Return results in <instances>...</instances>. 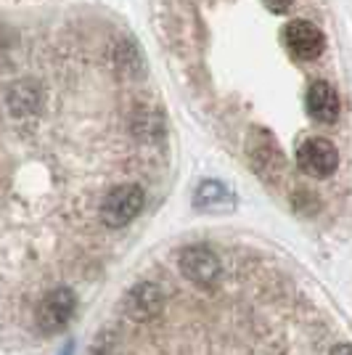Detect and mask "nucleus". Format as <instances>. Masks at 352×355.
Returning a JSON list of instances; mask_svg holds the SVG:
<instances>
[{
  "instance_id": "nucleus-3",
  "label": "nucleus",
  "mask_w": 352,
  "mask_h": 355,
  "mask_svg": "<svg viewBox=\"0 0 352 355\" xmlns=\"http://www.w3.org/2000/svg\"><path fill=\"white\" fill-rule=\"evenodd\" d=\"M74 308H77V300H74L72 289H53L43 297V302L37 305V313H35V321H37V329L45 331V334H56L64 326L72 321Z\"/></svg>"
},
{
  "instance_id": "nucleus-6",
  "label": "nucleus",
  "mask_w": 352,
  "mask_h": 355,
  "mask_svg": "<svg viewBox=\"0 0 352 355\" xmlns=\"http://www.w3.org/2000/svg\"><path fill=\"white\" fill-rule=\"evenodd\" d=\"M283 43L292 51L294 59L302 61H313L318 59L326 48V37L323 32L313 24V21H305V19H294L286 24L283 30Z\"/></svg>"
},
{
  "instance_id": "nucleus-10",
  "label": "nucleus",
  "mask_w": 352,
  "mask_h": 355,
  "mask_svg": "<svg viewBox=\"0 0 352 355\" xmlns=\"http://www.w3.org/2000/svg\"><path fill=\"white\" fill-rule=\"evenodd\" d=\"M8 104H11V112L14 114H32V112H37V106H40V93L35 85L30 83H16V88L11 90V98H8Z\"/></svg>"
},
{
  "instance_id": "nucleus-14",
  "label": "nucleus",
  "mask_w": 352,
  "mask_h": 355,
  "mask_svg": "<svg viewBox=\"0 0 352 355\" xmlns=\"http://www.w3.org/2000/svg\"><path fill=\"white\" fill-rule=\"evenodd\" d=\"M331 355H352V345H337Z\"/></svg>"
},
{
  "instance_id": "nucleus-8",
  "label": "nucleus",
  "mask_w": 352,
  "mask_h": 355,
  "mask_svg": "<svg viewBox=\"0 0 352 355\" xmlns=\"http://www.w3.org/2000/svg\"><path fill=\"white\" fill-rule=\"evenodd\" d=\"M193 207L206 215L215 212H234L236 209V193L220 183V180H204L193 191Z\"/></svg>"
},
{
  "instance_id": "nucleus-4",
  "label": "nucleus",
  "mask_w": 352,
  "mask_h": 355,
  "mask_svg": "<svg viewBox=\"0 0 352 355\" xmlns=\"http://www.w3.org/2000/svg\"><path fill=\"white\" fill-rule=\"evenodd\" d=\"M297 164L310 178H328L339 167V151L326 138H308L297 148Z\"/></svg>"
},
{
  "instance_id": "nucleus-13",
  "label": "nucleus",
  "mask_w": 352,
  "mask_h": 355,
  "mask_svg": "<svg viewBox=\"0 0 352 355\" xmlns=\"http://www.w3.org/2000/svg\"><path fill=\"white\" fill-rule=\"evenodd\" d=\"M263 3L270 14H283V11H289V8H292L294 0H263Z\"/></svg>"
},
{
  "instance_id": "nucleus-7",
  "label": "nucleus",
  "mask_w": 352,
  "mask_h": 355,
  "mask_svg": "<svg viewBox=\"0 0 352 355\" xmlns=\"http://www.w3.org/2000/svg\"><path fill=\"white\" fill-rule=\"evenodd\" d=\"M161 308H164V292L151 282L135 284L125 297V315L135 324L154 321L161 313Z\"/></svg>"
},
{
  "instance_id": "nucleus-9",
  "label": "nucleus",
  "mask_w": 352,
  "mask_h": 355,
  "mask_svg": "<svg viewBox=\"0 0 352 355\" xmlns=\"http://www.w3.org/2000/svg\"><path fill=\"white\" fill-rule=\"evenodd\" d=\"M339 96L334 85H328V83H313L308 88V112L310 117L315 119V122H321V125H331V122H337L339 119Z\"/></svg>"
},
{
  "instance_id": "nucleus-5",
  "label": "nucleus",
  "mask_w": 352,
  "mask_h": 355,
  "mask_svg": "<svg viewBox=\"0 0 352 355\" xmlns=\"http://www.w3.org/2000/svg\"><path fill=\"white\" fill-rule=\"evenodd\" d=\"M180 270L183 276L191 284L202 286V289H212L215 284L220 282V260L218 254L209 250V247H186L180 254Z\"/></svg>"
},
{
  "instance_id": "nucleus-2",
  "label": "nucleus",
  "mask_w": 352,
  "mask_h": 355,
  "mask_svg": "<svg viewBox=\"0 0 352 355\" xmlns=\"http://www.w3.org/2000/svg\"><path fill=\"white\" fill-rule=\"evenodd\" d=\"M247 151H249V162L257 170V175L265 180H276L286 167V157L281 151L276 135L265 128H254L247 138Z\"/></svg>"
},
{
  "instance_id": "nucleus-1",
  "label": "nucleus",
  "mask_w": 352,
  "mask_h": 355,
  "mask_svg": "<svg viewBox=\"0 0 352 355\" xmlns=\"http://www.w3.org/2000/svg\"><path fill=\"white\" fill-rule=\"evenodd\" d=\"M143 202H146V193L141 186L135 183H125V186H117L106 193V199L101 202V220L103 225L109 228H122L138 218V212L143 209Z\"/></svg>"
},
{
  "instance_id": "nucleus-11",
  "label": "nucleus",
  "mask_w": 352,
  "mask_h": 355,
  "mask_svg": "<svg viewBox=\"0 0 352 355\" xmlns=\"http://www.w3.org/2000/svg\"><path fill=\"white\" fill-rule=\"evenodd\" d=\"M132 130L141 135V138H157L164 130V122H161V114L151 106H141L132 117Z\"/></svg>"
},
{
  "instance_id": "nucleus-12",
  "label": "nucleus",
  "mask_w": 352,
  "mask_h": 355,
  "mask_svg": "<svg viewBox=\"0 0 352 355\" xmlns=\"http://www.w3.org/2000/svg\"><path fill=\"white\" fill-rule=\"evenodd\" d=\"M117 64L122 67V69H127V72H141V64H143L141 51H138L132 43H127V40H125V43H119Z\"/></svg>"
}]
</instances>
